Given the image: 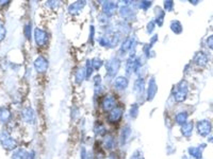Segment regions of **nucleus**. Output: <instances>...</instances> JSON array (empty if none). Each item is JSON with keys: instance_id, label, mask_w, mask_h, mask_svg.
<instances>
[{"instance_id": "obj_1", "label": "nucleus", "mask_w": 213, "mask_h": 159, "mask_svg": "<svg viewBox=\"0 0 213 159\" xmlns=\"http://www.w3.org/2000/svg\"><path fill=\"white\" fill-rule=\"evenodd\" d=\"M0 140H1V143H2V147H5L8 150H12L15 147V141L6 134L5 132H2L0 134Z\"/></svg>"}, {"instance_id": "obj_3", "label": "nucleus", "mask_w": 213, "mask_h": 159, "mask_svg": "<svg viewBox=\"0 0 213 159\" xmlns=\"http://www.w3.org/2000/svg\"><path fill=\"white\" fill-rule=\"evenodd\" d=\"M198 127H199V132L205 135L210 130V124H208V122H201V123H199Z\"/></svg>"}, {"instance_id": "obj_2", "label": "nucleus", "mask_w": 213, "mask_h": 159, "mask_svg": "<svg viewBox=\"0 0 213 159\" xmlns=\"http://www.w3.org/2000/svg\"><path fill=\"white\" fill-rule=\"evenodd\" d=\"M12 159H27V154L23 150H18L13 154Z\"/></svg>"}, {"instance_id": "obj_5", "label": "nucleus", "mask_w": 213, "mask_h": 159, "mask_svg": "<svg viewBox=\"0 0 213 159\" xmlns=\"http://www.w3.org/2000/svg\"><path fill=\"white\" fill-rule=\"evenodd\" d=\"M208 46L213 49V36H211V37L208 39Z\"/></svg>"}, {"instance_id": "obj_4", "label": "nucleus", "mask_w": 213, "mask_h": 159, "mask_svg": "<svg viewBox=\"0 0 213 159\" xmlns=\"http://www.w3.org/2000/svg\"><path fill=\"white\" fill-rule=\"evenodd\" d=\"M197 63L199 64V65H205L206 64V61H207V59H206V56L204 54H198V56H197L196 59Z\"/></svg>"}]
</instances>
